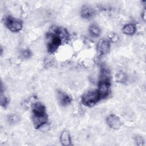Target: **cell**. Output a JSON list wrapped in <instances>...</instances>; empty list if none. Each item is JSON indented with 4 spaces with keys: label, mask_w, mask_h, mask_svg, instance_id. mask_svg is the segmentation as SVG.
I'll return each mask as SVG.
<instances>
[{
    "label": "cell",
    "mask_w": 146,
    "mask_h": 146,
    "mask_svg": "<svg viewBox=\"0 0 146 146\" xmlns=\"http://www.w3.org/2000/svg\"><path fill=\"white\" fill-rule=\"evenodd\" d=\"M106 122L110 127L114 129H119L121 124L120 119L113 114H111L107 117Z\"/></svg>",
    "instance_id": "cell-5"
},
{
    "label": "cell",
    "mask_w": 146,
    "mask_h": 146,
    "mask_svg": "<svg viewBox=\"0 0 146 146\" xmlns=\"http://www.w3.org/2000/svg\"><path fill=\"white\" fill-rule=\"evenodd\" d=\"M60 142L63 145H71V140L70 133L68 131H63L60 137Z\"/></svg>",
    "instance_id": "cell-8"
},
{
    "label": "cell",
    "mask_w": 146,
    "mask_h": 146,
    "mask_svg": "<svg viewBox=\"0 0 146 146\" xmlns=\"http://www.w3.org/2000/svg\"><path fill=\"white\" fill-rule=\"evenodd\" d=\"M1 106L3 107H6L7 104H8V99L7 98V97H6L5 95H3V94H1Z\"/></svg>",
    "instance_id": "cell-13"
},
{
    "label": "cell",
    "mask_w": 146,
    "mask_h": 146,
    "mask_svg": "<svg viewBox=\"0 0 146 146\" xmlns=\"http://www.w3.org/2000/svg\"><path fill=\"white\" fill-rule=\"evenodd\" d=\"M5 23L7 28L13 32L19 31L22 29V22L10 17L7 18Z\"/></svg>",
    "instance_id": "cell-2"
},
{
    "label": "cell",
    "mask_w": 146,
    "mask_h": 146,
    "mask_svg": "<svg viewBox=\"0 0 146 146\" xmlns=\"http://www.w3.org/2000/svg\"><path fill=\"white\" fill-rule=\"evenodd\" d=\"M110 49V43L107 39L100 40L97 45V51L99 56H103L108 53Z\"/></svg>",
    "instance_id": "cell-4"
},
{
    "label": "cell",
    "mask_w": 146,
    "mask_h": 146,
    "mask_svg": "<svg viewBox=\"0 0 146 146\" xmlns=\"http://www.w3.org/2000/svg\"><path fill=\"white\" fill-rule=\"evenodd\" d=\"M8 120L11 123H15L18 121V117L16 115H11L8 117Z\"/></svg>",
    "instance_id": "cell-14"
},
{
    "label": "cell",
    "mask_w": 146,
    "mask_h": 146,
    "mask_svg": "<svg viewBox=\"0 0 146 146\" xmlns=\"http://www.w3.org/2000/svg\"><path fill=\"white\" fill-rule=\"evenodd\" d=\"M80 14L84 19H90L94 16V11L91 7L84 6L81 9Z\"/></svg>",
    "instance_id": "cell-7"
},
{
    "label": "cell",
    "mask_w": 146,
    "mask_h": 146,
    "mask_svg": "<svg viewBox=\"0 0 146 146\" xmlns=\"http://www.w3.org/2000/svg\"><path fill=\"white\" fill-rule=\"evenodd\" d=\"M109 40L113 42H116L119 40L118 35L115 33H111L108 35Z\"/></svg>",
    "instance_id": "cell-12"
},
{
    "label": "cell",
    "mask_w": 146,
    "mask_h": 146,
    "mask_svg": "<svg viewBox=\"0 0 146 146\" xmlns=\"http://www.w3.org/2000/svg\"><path fill=\"white\" fill-rule=\"evenodd\" d=\"M47 116L46 112L40 113H33V121L36 128H40L47 123Z\"/></svg>",
    "instance_id": "cell-3"
},
{
    "label": "cell",
    "mask_w": 146,
    "mask_h": 146,
    "mask_svg": "<svg viewBox=\"0 0 146 146\" xmlns=\"http://www.w3.org/2000/svg\"><path fill=\"white\" fill-rule=\"evenodd\" d=\"M89 31L91 35L94 37H98L100 34V28L95 24H93L90 26L89 28Z\"/></svg>",
    "instance_id": "cell-10"
},
{
    "label": "cell",
    "mask_w": 146,
    "mask_h": 146,
    "mask_svg": "<svg viewBox=\"0 0 146 146\" xmlns=\"http://www.w3.org/2000/svg\"><path fill=\"white\" fill-rule=\"evenodd\" d=\"M58 97L60 103L63 106L69 104L72 100L71 98L68 94L61 91L58 92Z\"/></svg>",
    "instance_id": "cell-6"
},
{
    "label": "cell",
    "mask_w": 146,
    "mask_h": 146,
    "mask_svg": "<svg viewBox=\"0 0 146 146\" xmlns=\"http://www.w3.org/2000/svg\"><path fill=\"white\" fill-rule=\"evenodd\" d=\"M127 75L123 72H120L116 75V80L119 83H125L127 80Z\"/></svg>",
    "instance_id": "cell-11"
},
{
    "label": "cell",
    "mask_w": 146,
    "mask_h": 146,
    "mask_svg": "<svg viewBox=\"0 0 146 146\" xmlns=\"http://www.w3.org/2000/svg\"><path fill=\"white\" fill-rule=\"evenodd\" d=\"M100 99L98 91H88L83 95L82 102L85 106H92Z\"/></svg>",
    "instance_id": "cell-1"
},
{
    "label": "cell",
    "mask_w": 146,
    "mask_h": 146,
    "mask_svg": "<svg viewBox=\"0 0 146 146\" xmlns=\"http://www.w3.org/2000/svg\"><path fill=\"white\" fill-rule=\"evenodd\" d=\"M135 141L136 143V144L138 145H144V140L141 136H136L135 138Z\"/></svg>",
    "instance_id": "cell-16"
},
{
    "label": "cell",
    "mask_w": 146,
    "mask_h": 146,
    "mask_svg": "<svg viewBox=\"0 0 146 146\" xmlns=\"http://www.w3.org/2000/svg\"><path fill=\"white\" fill-rule=\"evenodd\" d=\"M22 57L23 58L28 59V58H29L31 56V51L29 50L26 49V50L23 51V52L22 53Z\"/></svg>",
    "instance_id": "cell-15"
},
{
    "label": "cell",
    "mask_w": 146,
    "mask_h": 146,
    "mask_svg": "<svg viewBox=\"0 0 146 146\" xmlns=\"http://www.w3.org/2000/svg\"><path fill=\"white\" fill-rule=\"evenodd\" d=\"M136 26L132 23L127 24L124 26L123 28V33L125 35H133L136 31Z\"/></svg>",
    "instance_id": "cell-9"
}]
</instances>
